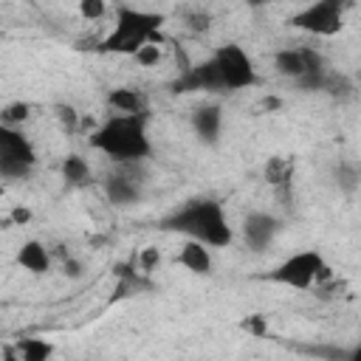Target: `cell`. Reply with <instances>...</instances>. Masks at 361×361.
Wrapping results in <instances>:
<instances>
[{"instance_id":"1","label":"cell","mask_w":361,"mask_h":361,"mask_svg":"<svg viewBox=\"0 0 361 361\" xmlns=\"http://www.w3.org/2000/svg\"><path fill=\"white\" fill-rule=\"evenodd\" d=\"M147 113H113L90 133V147L116 164H141L152 155Z\"/></svg>"},{"instance_id":"2","label":"cell","mask_w":361,"mask_h":361,"mask_svg":"<svg viewBox=\"0 0 361 361\" xmlns=\"http://www.w3.org/2000/svg\"><path fill=\"white\" fill-rule=\"evenodd\" d=\"M164 231L183 234L186 240H197L209 248H228L234 243V228L220 200L214 197H195L169 212L161 223Z\"/></svg>"},{"instance_id":"3","label":"cell","mask_w":361,"mask_h":361,"mask_svg":"<svg viewBox=\"0 0 361 361\" xmlns=\"http://www.w3.org/2000/svg\"><path fill=\"white\" fill-rule=\"evenodd\" d=\"M166 17L161 11H147V8H133V6H118L116 8V23L104 39H99L96 51L99 54H118V56H133L141 45L158 42L164 45V28Z\"/></svg>"},{"instance_id":"4","label":"cell","mask_w":361,"mask_h":361,"mask_svg":"<svg viewBox=\"0 0 361 361\" xmlns=\"http://www.w3.org/2000/svg\"><path fill=\"white\" fill-rule=\"evenodd\" d=\"M333 276V268L324 262L322 251L316 248H307V251H296L290 257H285L271 274L268 279L276 282V285H285V288H293V290H310L313 285L324 282Z\"/></svg>"},{"instance_id":"5","label":"cell","mask_w":361,"mask_h":361,"mask_svg":"<svg viewBox=\"0 0 361 361\" xmlns=\"http://www.w3.org/2000/svg\"><path fill=\"white\" fill-rule=\"evenodd\" d=\"M212 62H214V68H217L223 93L245 90V87H254V85L259 82L257 68H254V59H251L248 51H245L243 45H237V42L217 45L214 54H212Z\"/></svg>"},{"instance_id":"6","label":"cell","mask_w":361,"mask_h":361,"mask_svg":"<svg viewBox=\"0 0 361 361\" xmlns=\"http://www.w3.org/2000/svg\"><path fill=\"white\" fill-rule=\"evenodd\" d=\"M37 164V149L20 127H8L0 121V178L3 180H23L31 175Z\"/></svg>"},{"instance_id":"7","label":"cell","mask_w":361,"mask_h":361,"mask_svg":"<svg viewBox=\"0 0 361 361\" xmlns=\"http://www.w3.org/2000/svg\"><path fill=\"white\" fill-rule=\"evenodd\" d=\"M350 0H313L290 14V25L313 37H336L344 28V8Z\"/></svg>"},{"instance_id":"8","label":"cell","mask_w":361,"mask_h":361,"mask_svg":"<svg viewBox=\"0 0 361 361\" xmlns=\"http://www.w3.org/2000/svg\"><path fill=\"white\" fill-rule=\"evenodd\" d=\"M279 234V220L268 212H251L243 217V240L251 251H265Z\"/></svg>"},{"instance_id":"9","label":"cell","mask_w":361,"mask_h":361,"mask_svg":"<svg viewBox=\"0 0 361 361\" xmlns=\"http://www.w3.org/2000/svg\"><path fill=\"white\" fill-rule=\"evenodd\" d=\"M135 268H138V265H135V257H133L130 262H118V265H116V271H113V274H116V288H113V293H110V302H121V299H130V296L155 290L149 274L135 271Z\"/></svg>"},{"instance_id":"10","label":"cell","mask_w":361,"mask_h":361,"mask_svg":"<svg viewBox=\"0 0 361 361\" xmlns=\"http://www.w3.org/2000/svg\"><path fill=\"white\" fill-rule=\"evenodd\" d=\"M118 166H121V169L113 172V175L104 180V192H107L110 203H116V206H130V203H135V200L141 197V180L127 172L130 164H118Z\"/></svg>"},{"instance_id":"11","label":"cell","mask_w":361,"mask_h":361,"mask_svg":"<svg viewBox=\"0 0 361 361\" xmlns=\"http://www.w3.org/2000/svg\"><path fill=\"white\" fill-rule=\"evenodd\" d=\"M192 130L203 144H217L223 133V110L220 104H200L192 113Z\"/></svg>"},{"instance_id":"12","label":"cell","mask_w":361,"mask_h":361,"mask_svg":"<svg viewBox=\"0 0 361 361\" xmlns=\"http://www.w3.org/2000/svg\"><path fill=\"white\" fill-rule=\"evenodd\" d=\"M178 265H183L189 274H197V276H209L212 268H214V257H212V248L197 243V240H186L178 251Z\"/></svg>"},{"instance_id":"13","label":"cell","mask_w":361,"mask_h":361,"mask_svg":"<svg viewBox=\"0 0 361 361\" xmlns=\"http://www.w3.org/2000/svg\"><path fill=\"white\" fill-rule=\"evenodd\" d=\"M17 265L34 276H42L51 271V251L45 248V243L39 240H25L17 248Z\"/></svg>"},{"instance_id":"14","label":"cell","mask_w":361,"mask_h":361,"mask_svg":"<svg viewBox=\"0 0 361 361\" xmlns=\"http://www.w3.org/2000/svg\"><path fill=\"white\" fill-rule=\"evenodd\" d=\"M274 71L282 79L290 82H302L307 73V62H305V48H279L274 54Z\"/></svg>"},{"instance_id":"15","label":"cell","mask_w":361,"mask_h":361,"mask_svg":"<svg viewBox=\"0 0 361 361\" xmlns=\"http://www.w3.org/2000/svg\"><path fill=\"white\" fill-rule=\"evenodd\" d=\"M107 104L116 113H147L149 110V99L138 87H113L107 93Z\"/></svg>"},{"instance_id":"16","label":"cell","mask_w":361,"mask_h":361,"mask_svg":"<svg viewBox=\"0 0 361 361\" xmlns=\"http://www.w3.org/2000/svg\"><path fill=\"white\" fill-rule=\"evenodd\" d=\"M59 172H62V180L68 186H85L90 180V164H87V158H82L76 152H71V155L62 158Z\"/></svg>"},{"instance_id":"17","label":"cell","mask_w":361,"mask_h":361,"mask_svg":"<svg viewBox=\"0 0 361 361\" xmlns=\"http://www.w3.org/2000/svg\"><path fill=\"white\" fill-rule=\"evenodd\" d=\"M54 355V344L45 338H20L17 341V358L20 361H45Z\"/></svg>"},{"instance_id":"18","label":"cell","mask_w":361,"mask_h":361,"mask_svg":"<svg viewBox=\"0 0 361 361\" xmlns=\"http://www.w3.org/2000/svg\"><path fill=\"white\" fill-rule=\"evenodd\" d=\"M290 172H293V164H290L288 158L274 155V158H268V164H265V180L274 183V186H288V183H290Z\"/></svg>"},{"instance_id":"19","label":"cell","mask_w":361,"mask_h":361,"mask_svg":"<svg viewBox=\"0 0 361 361\" xmlns=\"http://www.w3.org/2000/svg\"><path fill=\"white\" fill-rule=\"evenodd\" d=\"M31 118V104L28 102H11L6 107H0V121L8 127H20Z\"/></svg>"},{"instance_id":"20","label":"cell","mask_w":361,"mask_h":361,"mask_svg":"<svg viewBox=\"0 0 361 361\" xmlns=\"http://www.w3.org/2000/svg\"><path fill=\"white\" fill-rule=\"evenodd\" d=\"M161 262H164V254H161L158 245H144V248L135 254V265H138V271H144V274H149V276L158 271Z\"/></svg>"},{"instance_id":"21","label":"cell","mask_w":361,"mask_h":361,"mask_svg":"<svg viewBox=\"0 0 361 361\" xmlns=\"http://www.w3.org/2000/svg\"><path fill=\"white\" fill-rule=\"evenodd\" d=\"M133 59H135L141 68H155V65L164 59V51H161L158 42H147V45H141V48L133 54Z\"/></svg>"},{"instance_id":"22","label":"cell","mask_w":361,"mask_h":361,"mask_svg":"<svg viewBox=\"0 0 361 361\" xmlns=\"http://www.w3.org/2000/svg\"><path fill=\"white\" fill-rule=\"evenodd\" d=\"M240 330H245V333L254 336V338H262V336H268V322H265L262 313H251V316H245V319L240 322Z\"/></svg>"},{"instance_id":"23","label":"cell","mask_w":361,"mask_h":361,"mask_svg":"<svg viewBox=\"0 0 361 361\" xmlns=\"http://www.w3.org/2000/svg\"><path fill=\"white\" fill-rule=\"evenodd\" d=\"M79 14L85 20H102L107 14V0H79Z\"/></svg>"},{"instance_id":"24","label":"cell","mask_w":361,"mask_h":361,"mask_svg":"<svg viewBox=\"0 0 361 361\" xmlns=\"http://www.w3.org/2000/svg\"><path fill=\"white\" fill-rule=\"evenodd\" d=\"M56 118H59L62 130H76L79 121H82V116H79L76 107H71V104H56Z\"/></svg>"},{"instance_id":"25","label":"cell","mask_w":361,"mask_h":361,"mask_svg":"<svg viewBox=\"0 0 361 361\" xmlns=\"http://www.w3.org/2000/svg\"><path fill=\"white\" fill-rule=\"evenodd\" d=\"M338 186H344L347 192H355V186H358V169H355V164H341L338 166Z\"/></svg>"},{"instance_id":"26","label":"cell","mask_w":361,"mask_h":361,"mask_svg":"<svg viewBox=\"0 0 361 361\" xmlns=\"http://www.w3.org/2000/svg\"><path fill=\"white\" fill-rule=\"evenodd\" d=\"M8 220H11V226H28V223L34 220V212H31L28 206H14V209L8 212Z\"/></svg>"},{"instance_id":"27","label":"cell","mask_w":361,"mask_h":361,"mask_svg":"<svg viewBox=\"0 0 361 361\" xmlns=\"http://www.w3.org/2000/svg\"><path fill=\"white\" fill-rule=\"evenodd\" d=\"M62 268H65V274H71V276H79V274H82V265H79L73 257H68V259L62 262Z\"/></svg>"},{"instance_id":"28","label":"cell","mask_w":361,"mask_h":361,"mask_svg":"<svg viewBox=\"0 0 361 361\" xmlns=\"http://www.w3.org/2000/svg\"><path fill=\"white\" fill-rule=\"evenodd\" d=\"M189 28H195V31H206V28H209V17H206V14H197V17H192Z\"/></svg>"},{"instance_id":"29","label":"cell","mask_w":361,"mask_h":361,"mask_svg":"<svg viewBox=\"0 0 361 361\" xmlns=\"http://www.w3.org/2000/svg\"><path fill=\"white\" fill-rule=\"evenodd\" d=\"M262 107H265V110H279V107H282V102H279V99H274V96H268V99H262Z\"/></svg>"},{"instance_id":"30","label":"cell","mask_w":361,"mask_h":361,"mask_svg":"<svg viewBox=\"0 0 361 361\" xmlns=\"http://www.w3.org/2000/svg\"><path fill=\"white\" fill-rule=\"evenodd\" d=\"M245 3H248V6H251V8H259V6H268V3H271V0H245Z\"/></svg>"},{"instance_id":"31","label":"cell","mask_w":361,"mask_h":361,"mask_svg":"<svg viewBox=\"0 0 361 361\" xmlns=\"http://www.w3.org/2000/svg\"><path fill=\"white\" fill-rule=\"evenodd\" d=\"M3 195H6V180L0 178V197H3Z\"/></svg>"}]
</instances>
